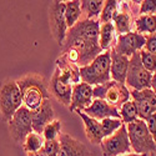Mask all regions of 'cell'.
<instances>
[{
    "label": "cell",
    "mask_w": 156,
    "mask_h": 156,
    "mask_svg": "<svg viewBox=\"0 0 156 156\" xmlns=\"http://www.w3.org/2000/svg\"><path fill=\"white\" fill-rule=\"evenodd\" d=\"M100 20H79L70 28L61 45V53L69 61L79 68L86 66L102 50L99 45Z\"/></svg>",
    "instance_id": "1"
},
{
    "label": "cell",
    "mask_w": 156,
    "mask_h": 156,
    "mask_svg": "<svg viewBox=\"0 0 156 156\" xmlns=\"http://www.w3.org/2000/svg\"><path fill=\"white\" fill-rule=\"evenodd\" d=\"M21 93L23 105L30 111L37 109L44 100L50 99L49 83L40 75H28L16 81Z\"/></svg>",
    "instance_id": "2"
},
{
    "label": "cell",
    "mask_w": 156,
    "mask_h": 156,
    "mask_svg": "<svg viewBox=\"0 0 156 156\" xmlns=\"http://www.w3.org/2000/svg\"><path fill=\"white\" fill-rule=\"evenodd\" d=\"M110 65H111V56H110V49H109L106 51H102L89 65L79 69L80 80L91 86L101 85L110 81L111 79Z\"/></svg>",
    "instance_id": "3"
},
{
    "label": "cell",
    "mask_w": 156,
    "mask_h": 156,
    "mask_svg": "<svg viewBox=\"0 0 156 156\" xmlns=\"http://www.w3.org/2000/svg\"><path fill=\"white\" fill-rule=\"evenodd\" d=\"M126 130L133 152L145 155L155 152L156 144L146 126L145 120L137 119L130 124H126Z\"/></svg>",
    "instance_id": "4"
},
{
    "label": "cell",
    "mask_w": 156,
    "mask_h": 156,
    "mask_svg": "<svg viewBox=\"0 0 156 156\" xmlns=\"http://www.w3.org/2000/svg\"><path fill=\"white\" fill-rule=\"evenodd\" d=\"M94 99H102L105 100L109 105L120 109L126 101L131 99L130 96V90L125 84H120L116 81H108L105 84L93 86Z\"/></svg>",
    "instance_id": "5"
},
{
    "label": "cell",
    "mask_w": 156,
    "mask_h": 156,
    "mask_svg": "<svg viewBox=\"0 0 156 156\" xmlns=\"http://www.w3.org/2000/svg\"><path fill=\"white\" fill-rule=\"evenodd\" d=\"M21 106L23 99L18 83L14 80L5 81L0 87V112L3 119L9 121Z\"/></svg>",
    "instance_id": "6"
},
{
    "label": "cell",
    "mask_w": 156,
    "mask_h": 156,
    "mask_svg": "<svg viewBox=\"0 0 156 156\" xmlns=\"http://www.w3.org/2000/svg\"><path fill=\"white\" fill-rule=\"evenodd\" d=\"M151 79L152 74L142 66L140 54H134L129 61L125 85L131 87V90H145L151 87Z\"/></svg>",
    "instance_id": "7"
},
{
    "label": "cell",
    "mask_w": 156,
    "mask_h": 156,
    "mask_svg": "<svg viewBox=\"0 0 156 156\" xmlns=\"http://www.w3.org/2000/svg\"><path fill=\"white\" fill-rule=\"evenodd\" d=\"M100 147L104 156H121L125 154L133 152L127 136L126 125L124 124L112 135L104 137L102 141L100 142Z\"/></svg>",
    "instance_id": "8"
},
{
    "label": "cell",
    "mask_w": 156,
    "mask_h": 156,
    "mask_svg": "<svg viewBox=\"0 0 156 156\" xmlns=\"http://www.w3.org/2000/svg\"><path fill=\"white\" fill-rule=\"evenodd\" d=\"M9 122V133L15 142H24L30 133H33V122H31V111L27 106H21Z\"/></svg>",
    "instance_id": "9"
},
{
    "label": "cell",
    "mask_w": 156,
    "mask_h": 156,
    "mask_svg": "<svg viewBox=\"0 0 156 156\" xmlns=\"http://www.w3.org/2000/svg\"><path fill=\"white\" fill-rule=\"evenodd\" d=\"M65 5L62 2H51L49 6V24L53 37L59 45H62L68 33V25L64 14Z\"/></svg>",
    "instance_id": "10"
},
{
    "label": "cell",
    "mask_w": 156,
    "mask_h": 156,
    "mask_svg": "<svg viewBox=\"0 0 156 156\" xmlns=\"http://www.w3.org/2000/svg\"><path fill=\"white\" fill-rule=\"evenodd\" d=\"M144 46H145V36L135 31H130L124 35H118L116 44L115 46H112V49L118 54L131 58L134 54L144 49Z\"/></svg>",
    "instance_id": "11"
},
{
    "label": "cell",
    "mask_w": 156,
    "mask_h": 156,
    "mask_svg": "<svg viewBox=\"0 0 156 156\" xmlns=\"http://www.w3.org/2000/svg\"><path fill=\"white\" fill-rule=\"evenodd\" d=\"M130 96L136 104L139 119L146 120L149 116L156 112V94L151 89L130 90Z\"/></svg>",
    "instance_id": "12"
},
{
    "label": "cell",
    "mask_w": 156,
    "mask_h": 156,
    "mask_svg": "<svg viewBox=\"0 0 156 156\" xmlns=\"http://www.w3.org/2000/svg\"><path fill=\"white\" fill-rule=\"evenodd\" d=\"M94 100V93H93V86L86 83H77L73 86V94H71V101L69 110L71 112L77 110H84L87 108Z\"/></svg>",
    "instance_id": "13"
},
{
    "label": "cell",
    "mask_w": 156,
    "mask_h": 156,
    "mask_svg": "<svg viewBox=\"0 0 156 156\" xmlns=\"http://www.w3.org/2000/svg\"><path fill=\"white\" fill-rule=\"evenodd\" d=\"M58 141L60 145L58 156H93L90 149L84 142L69 134H60Z\"/></svg>",
    "instance_id": "14"
},
{
    "label": "cell",
    "mask_w": 156,
    "mask_h": 156,
    "mask_svg": "<svg viewBox=\"0 0 156 156\" xmlns=\"http://www.w3.org/2000/svg\"><path fill=\"white\" fill-rule=\"evenodd\" d=\"M53 120H55V112L50 99L44 100L40 106L31 111V122L34 133L41 134L44 127Z\"/></svg>",
    "instance_id": "15"
},
{
    "label": "cell",
    "mask_w": 156,
    "mask_h": 156,
    "mask_svg": "<svg viewBox=\"0 0 156 156\" xmlns=\"http://www.w3.org/2000/svg\"><path fill=\"white\" fill-rule=\"evenodd\" d=\"M81 111L84 114H86L87 116H90V118L99 120V121H101L104 119H108V118L120 119L119 110L111 105H109V104L102 99H94L93 102Z\"/></svg>",
    "instance_id": "16"
},
{
    "label": "cell",
    "mask_w": 156,
    "mask_h": 156,
    "mask_svg": "<svg viewBox=\"0 0 156 156\" xmlns=\"http://www.w3.org/2000/svg\"><path fill=\"white\" fill-rule=\"evenodd\" d=\"M110 56H111L110 76H111L112 81L120 83V84H125L130 58L124 56L121 54H118L112 48H110Z\"/></svg>",
    "instance_id": "17"
},
{
    "label": "cell",
    "mask_w": 156,
    "mask_h": 156,
    "mask_svg": "<svg viewBox=\"0 0 156 156\" xmlns=\"http://www.w3.org/2000/svg\"><path fill=\"white\" fill-rule=\"evenodd\" d=\"M50 91L61 104H64L65 106H70V101H71V94H73V85L65 84L59 76L58 69H55L51 80L49 83Z\"/></svg>",
    "instance_id": "18"
},
{
    "label": "cell",
    "mask_w": 156,
    "mask_h": 156,
    "mask_svg": "<svg viewBox=\"0 0 156 156\" xmlns=\"http://www.w3.org/2000/svg\"><path fill=\"white\" fill-rule=\"evenodd\" d=\"M77 115L81 118L83 122H84V129H85V135L87 137V140L94 145H100V142L102 141L104 136H102V131H101V125L99 120H95L93 118H90L86 114H84L83 111L77 110L75 111Z\"/></svg>",
    "instance_id": "19"
},
{
    "label": "cell",
    "mask_w": 156,
    "mask_h": 156,
    "mask_svg": "<svg viewBox=\"0 0 156 156\" xmlns=\"http://www.w3.org/2000/svg\"><path fill=\"white\" fill-rule=\"evenodd\" d=\"M135 33L141 35H150L156 33V14L155 15H140L135 19Z\"/></svg>",
    "instance_id": "20"
},
{
    "label": "cell",
    "mask_w": 156,
    "mask_h": 156,
    "mask_svg": "<svg viewBox=\"0 0 156 156\" xmlns=\"http://www.w3.org/2000/svg\"><path fill=\"white\" fill-rule=\"evenodd\" d=\"M65 9H64V14H65V20H66L68 29L73 28L74 25L79 21L81 16V8H80V2L77 0H73V2H65L64 3Z\"/></svg>",
    "instance_id": "21"
},
{
    "label": "cell",
    "mask_w": 156,
    "mask_h": 156,
    "mask_svg": "<svg viewBox=\"0 0 156 156\" xmlns=\"http://www.w3.org/2000/svg\"><path fill=\"white\" fill-rule=\"evenodd\" d=\"M102 6H104L102 0H83V2H80L81 12L85 14V19L98 20V18L101 14Z\"/></svg>",
    "instance_id": "22"
},
{
    "label": "cell",
    "mask_w": 156,
    "mask_h": 156,
    "mask_svg": "<svg viewBox=\"0 0 156 156\" xmlns=\"http://www.w3.org/2000/svg\"><path fill=\"white\" fill-rule=\"evenodd\" d=\"M115 29L112 23H102L100 25V33H99V45L102 51H106L111 48L114 40Z\"/></svg>",
    "instance_id": "23"
},
{
    "label": "cell",
    "mask_w": 156,
    "mask_h": 156,
    "mask_svg": "<svg viewBox=\"0 0 156 156\" xmlns=\"http://www.w3.org/2000/svg\"><path fill=\"white\" fill-rule=\"evenodd\" d=\"M112 25L118 35H124L131 31V15L126 11H120L112 19Z\"/></svg>",
    "instance_id": "24"
},
{
    "label": "cell",
    "mask_w": 156,
    "mask_h": 156,
    "mask_svg": "<svg viewBox=\"0 0 156 156\" xmlns=\"http://www.w3.org/2000/svg\"><path fill=\"white\" fill-rule=\"evenodd\" d=\"M45 144V140L41 134H37V133H30L27 137H25L23 145H24V150L27 151L28 154H35L37 151L43 150Z\"/></svg>",
    "instance_id": "25"
},
{
    "label": "cell",
    "mask_w": 156,
    "mask_h": 156,
    "mask_svg": "<svg viewBox=\"0 0 156 156\" xmlns=\"http://www.w3.org/2000/svg\"><path fill=\"white\" fill-rule=\"evenodd\" d=\"M119 114H120V119L122 120L124 124H130V122H133V121L139 119L136 104L131 99H130L129 101H126L119 109Z\"/></svg>",
    "instance_id": "26"
},
{
    "label": "cell",
    "mask_w": 156,
    "mask_h": 156,
    "mask_svg": "<svg viewBox=\"0 0 156 156\" xmlns=\"http://www.w3.org/2000/svg\"><path fill=\"white\" fill-rule=\"evenodd\" d=\"M118 8H119V2L116 0H108L104 2V6L100 14V21L102 23H112V19L118 14Z\"/></svg>",
    "instance_id": "27"
},
{
    "label": "cell",
    "mask_w": 156,
    "mask_h": 156,
    "mask_svg": "<svg viewBox=\"0 0 156 156\" xmlns=\"http://www.w3.org/2000/svg\"><path fill=\"white\" fill-rule=\"evenodd\" d=\"M101 125V131H102V136L104 137H108L110 135H112L115 131L124 125L121 119H115V118H108V119H104L100 121Z\"/></svg>",
    "instance_id": "28"
},
{
    "label": "cell",
    "mask_w": 156,
    "mask_h": 156,
    "mask_svg": "<svg viewBox=\"0 0 156 156\" xmlns=\"http://www.w3.org/2000/svg\"><path fill=\"white\" fill-rule=\"evenodd\" d=\"M61 134V121L60 120H53L50 124H48L43 130V137L45 141H53L58 140Z\"/></svg>",
    "instance_id": "29"
},
{
    "label": "cell",
    "mask_w": 156,
    "mask_h": 156,
    "mask_svg": "<svg viewBox=\"0 0 156 156\" xmlns=\"http://www.w3.org/2000/svg\"><path fill=\"white\" fill-rule=\"evenodd\" d=\"M140 54V59H141V64L149 73L154 74L156 71V55L151 54L149 51H146L145 49H142L139 51Z\"/></svg>",
    "instance_id": "30"
},
{
    "label": "cell",
    "mask_w": 156,
    "mask_h": 156,
    "mask_svg": "<svg viewBox=\"0 0 156 156\" xmlns=\"http://www.w3.org/2000/svg\"><path fill=\"white\" fill-rule=\"evenodd\" d=\"M156 14V0H144L139 8L140 15H155Z\"/></svg>",
    "instance_id": "31"
},
{
    "label": "cell",
    "mask_w": 156,
    "mask_h": 156,
    "mask_svg": "<svg viewBox=\"0 0 156 156\" xmlns=\"http://www.w3.org/2000/svg\"><path fill=\"white\" fill-rule=\"evenodd\" d=\"M43 150L45 151V154L48 156H58L59 150H60V145L58 140H53V141H45Z\"/></svg>",
    "instance_id": "32"
},
{
    "label": "cell",
    "mask_w": 156,
    "mask_h": 156,
    "mask_svg": "<svg viewBox=\"0 0 156 156\" xmlns=\"http://www.w3.org/2000/svg\"><path fill=\"white\" fill-rule=\"evenodd\" d=\"M144 49L151 54L156 55V33L145 35V46Z\"/></svg>",
    "instance_id": "33"
},
{
    "label": "cell",
    "mask_w": 156,
    "mask_h": 156,
    "mask_svg": "<svg viewBox=\"0 0 156 156\" xmlns=\"http://www.w3.org/2000/svg\"><path fill=\"white\" fill-rule=\"evenodd\" d=\"M146 122V126L149 129V131L155 141V144H156V112H154L151 116H149V118L145 120Z\"/></svg>",
    "instance_id": "34"
},
{
    "label": "cell",
    "mask_w": 156,
    "mask_h": 156,
    "mask_svg": "<svg viewBox=\"0 0 156 156\" xmlns=\"http://www.w3.org/2000/svg\"><path fill=\"white\" fill-rule=\"evenodd\" d=\"M152 91L156 94V71L152 74V79H151V87H150Z\"/></svg>",
    "instance_id": "35"
},
{
    "label": "cell",
    "mask_w": 156,
    "mask_h": 156,
    "mask_svg": "<svg viewBox=\"0 0 156 156\" xmlns=\"http://www.w3.org/2000/svg\"><path fill=\"white\" fill-rule=\"evenodd\" d=\"M28 156H48V155L45 154L44 150H40V151H37L35 154H28Z\"/></svg>",
    "instance_id": "36"
},
{
    "label": "cell",
    "mask_w": 156,
    "mask_h": 156,
    "mask_svg": "<svg viewBox=\"0 0 156 156\" xmlns=\"http://www.w3.org/2000/svg\"><path fill=\"white\" fill-rule=\"evenodd\" d=\"M121 156H147L145 154H135V152H130V154H125V155H121Z\"/></svg>",
    "instance_id": "37"
},
{
    "label": "cell",
    "mask_w": 156,
    "mask_h": 156,
    "mask_svg": "<svg viewBox=\"0 0 156 156\" xmlns=\"http://www.w3.org/2000/svg\"><path fill=\"white\" fill-rule=\"evenodd\" d=\"M147 156H156V154L155 152H150V155H147Z\"/></svg>",
    "instance_id": "38"
}]
</instances>
